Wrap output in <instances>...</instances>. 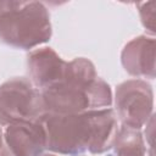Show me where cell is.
<instances>
[{
  "mask_svg": "<svg viewBox=\"0 0 156 156\" xmlns=\"http://www.w3.org/2000/svg\"><path fill=\"white\" fill-rule=\"evenodd\" d=\"M113 127L115 117L111 110L91 111L83 115L50 116L44 124L48 147L61 154L105 150Z\"/></svg>",
  "mask_w": 156,
  "mask_h": 156,
  "instance_id": "obj_1",
  "label": "cell"
},
{
  "mask_svg": "<svg viewBox=\"0 0 156 156\" xmlns=\"http://www.w3.org/2000/svg\"><path fill=\"white\" fill-rule=\"evenodd\" d=\"M16 9L0 21V38L7 44L30 48L50 37V24L41 5L34 4L33 9Z\"/></svg>",
  "mask_w": 156,
  "mask_h": 156,
  "instance_id": "obj_2",
  "label": "cell"
},
{
  "mask_svg": "<svg viewBox=\"0 0 156 156\" xmlns=\"http://www.w3.org/2000/svg\"><path fill=\"white\" fill-rule=\"evenodd\" d=\"M38 112L35 90L23 80H13L0 88V122L28 121Z\"/></svg>",
  "mask_w": 156,
  "mask_h": 156,
  "instance_id": "obj_3",
  "label": "cell"
},
{
  "mask_svg": "<svg viewBox=\"0 0 156 156\" xmlns=\"http://www.w3.org/2000/svg\"><path fill=\"white\" fill-rule=\"evenodd\" d=\"M118 115L128 128H140L151 111L152 95L149 85L141 82H128L119 87L117 95Z\"/></svg>",
  "mask_w": 156,
  "mask_h": 156,
  "instance_id": "obj_4",
  "label": "cell"
},
{
  "mask_svg": "<svg viewBox=\"0 0 156 156\" xmlns=\"http://www.w3.org/2000/svg\"><path fill=\"white\" fill-rule=\"evenodd\" d=\"M9 151L13 156H39L46 145V133L41 124L29 121L16 122L5 133Z\"/></svg>",
  "mask_w": 156,
  "mask_h": 156,
  "instance_id": "obj_5",
  "label": "cell"
},
{
  "mask_svg": "<svg viewBox=\"0 0 156 156\" xmlns=\"http://www.w3.org/2000/svg\"><path fill=\"white\" fill-rule=\"evenodd\" d=\"M32 58L33 79L38 85L48 88L58 83L65 76L63 62L50 50L38 51Z\"/></svg>",
  "mask_w": 156,
  "mask_h": 156,
  "instance_id": "obj_6",
  "label": "cell"
},
{
  "mask_svg": "<svg viewBox=\"0 0 156 156\" xmlns=\"http://www.w3.org/2000/svg\"><path fill=\"white\" fill-rule=\"evenodd\" d=\"M135 60L126 62V69L132 72L133 74H147L150 71L154 74V40H145L144 38H138L132 41L128 48H126L123 58H133Z\"/></svg>",
  "mask_w": 156,
  "mask_h": 156,
  "instance_id": "obj_7",
  "label": "cell"
},
{
  "mask_svg": "<svg viewBox=\"0 0 156 156\" xmlns=\"http://www.w3.org/2000/svg\"><path fill=\"white\" fill-rule=\"evenodd\" d=\"M116 156H145L143 140L132 128L123 129L118 135Z\"/></svg>",
  "mask_w": 156,
  "mask_h": 156,
  "instance_id": "obj_8",
  "label": "cell"
},
{
  "mask_svg": "<svg viewBox=\"0 0 156 156\" xmlns=\"http://www.w3.org/2000/svg\"><path fill=\"white\" fill-rule=\"evenodd\" d=\"M0 147H1V133H0Z\"/></svg>",
  "mask_w": 156,
  "mask_h": 156,
  "instance_id": "obj_9",
  "label": "cell"
},
{
  "mask_svg": "<svg viewBox=\"0 0 156 156\" xmlns=\"http://www.w3.org/2000/svg\"><path fill=\"white\" fill-rule=\"evenodd\" d=\"M45 156H55V155H45Z\"/></svg>",
  "mask_w": 156,
  "mask_h": 156,
  "instance_id": "obj_10",
  "label": "cell"
}]
</instances>
